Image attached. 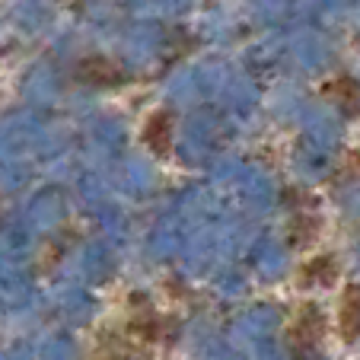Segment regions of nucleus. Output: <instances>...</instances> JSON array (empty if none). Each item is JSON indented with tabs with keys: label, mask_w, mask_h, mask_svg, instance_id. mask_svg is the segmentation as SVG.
<instances>
[{
	"label": "nucleus",
	"mask_w": 360,
	"mask_h": 360,
	"mask_svg": "<svg viewBox=\"0 0 360 360\" xmlns=\"http://www.w3.org/2000/svg\"><path fill=\"white\" fill-rule=\"evenodd\" d=\"M322 335H326V316L319 313L316 303H306L297 313V319H293L287 341H290V351L297 354L300 360H309L316 351H319Z\"/></svg>",
	"instance_id": "obj_1"
},
{
	"label": "nucleus",
	"mask_w": 360,
	"mask_h": 360,
	"mask_svg": "<svg viewBox=\"0 0 360 360\" xmlns=\"http://www.w3.org/2000/svg\"><path fill=\"white\" fill-rule=\"evenodd\" d=\"M80 80H86L89 86H122L128 74L109 58H86L80 64Z\"/></svg>",
	"instance_id": "obj_2"
},
{
	"label": "nucleus",
	"mask_w": 360,
	"mask_h": 360,
	"mask_svg": "<svg viewBox=\"0 0 360 360\" xmlns=\"http://www.w3.org/2000/svg\"><path fill=\"white\" fill-rule=\"evenodd\" d=\"M338 326H341V338L345 341L360 338V284H347L345 293H341Z\"/></svg>",
	"instance_id": "obj_3"
},
{
	"label": "nucleus",
	"mask_w": 360,
	"mask_h": 360,
	"mask_svg": "<svg viewBox=\"0 0 360 360\" xmlns=\"http://www.w3.org/2000/svg\"><path fill=\"white\" fill-rule=\"evenodd\" d=\"M143 143H147L157 157H166L172 150V115L169 112H153L143 124Z\"/></svg>",
	"instance_id": "obj_4"
},
{
	"label": "nucleus",
	"mask_w": 360,
	"mask_h": 360,
	"mask_svg": "<svg viewBox=\"0 0 360 360\" xmlns=\"http://www.w3.org/2000/svg\"><path fill=\"white\" fill-rule=\"evenodd\" d=\"M335 274H338V262L335 255H316L303 265V284H332Z\"/></svg>",
	"instance_id": "obj_5"
},
{
	"label": "nucleus",
	"mask_w": 360,
	"mask_h": 360,
	"mask_svg": "<svg viewBox=\"0 0 360 360\" xmlns=\"http://www.w3.org/2000/svg\"><path fill=\"white\" fill-rule=\"evenodd\" d=\"M93 360H143V345H137L134 338H112L109 347H99Z\"/></svg>",
	"instance_id": "obj_6"
},
{
	"label": "nucleus",
	"mask_w": 360,
	"mask_h": 360,
	"mask_svg": "<svg viewBox=\"0 0 360 360\" xmlns=\"http://www.w3.org/2000/svg\"><path fill=\"white\" fill-rule=\"evenodd\" d=\"M326 93H328V96H338V99L345 102V109H357V83L347 80V77H345V80L328 83Z\"/></svg>",
	"instance_id": "obj_7"
}]
</instances>
